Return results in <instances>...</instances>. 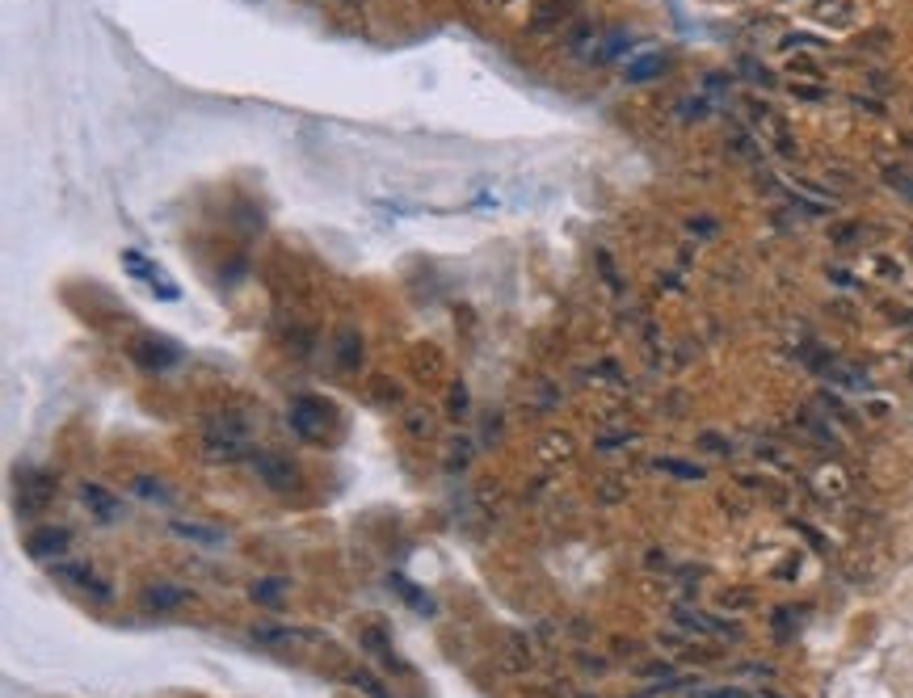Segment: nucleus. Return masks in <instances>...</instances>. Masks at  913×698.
<instances>
[{
    "label": "nucleus",
    "mask_w": 913,
    "mask_h": 698,
    "mask_svg": "<svg viewBox=\"0 0 913 698\" xmlns=\"http://www.w3.org/2000/svg\"><path fill=\"white\" fill-rule=\"evenodd\" d=\"M745 110H749V122L758 127V135H762L766 148H775L779 156H796V135L787 131V122H783L775 110H770L766 101L749 97V101H745Z\"/></svg>",
    "instance_id": "obj_1"
},
{
    "label": "nucleus",
    "mask_w": 913,
    "mask_h": 698,
    "mask_svg": "<svg viewBox=\"0 0 913 698\" xmlns=\"http://www.w3.org/2000/svg\"><path fill=\"white\" fill-rule=\"evenodd\" d=\"M863 5L859 0H813L808 5V17H813L817 26H829V30H850L859 22Z\"/></svg>",
    "instance_id": "obj_2"
},
{
    "label": "nucleus",
    "mask_w": 913,
    "mask_h": 698,
    "mask_svg": "<svg viewBox=\"0 0 913 698\" xmlns=\"http://www.w3.org/2000/svg\"><path fill=\"white\" fill-rule=\"evenodd\" d=\"M253 471H257V476L266 480L270 488H278V492H287V488L299 484V467H295L291 459H282V455H257V459H253Z\"/></svg>",
    "instance_id": "obj_3"
},
{
    "label": "nucleus",
    "mask_w": 913,
    "mask_h": 698,
    "mask_svg": "<svg viewBox=\"0 0 913 698\" xmlns=\"http://www.w3.org/2000/svg\"><path fill=\"white\" fill-rule=\"evenodd\" d=\"M80 501L89 505V513L97 522H123V501L114 497L110 488H101V484H80Z\"/></svg>",
    "instance_id": "obj_4"
},
{
    "label": "nucleus",
    "mask_w": 913,
    "mask_h": 698,
    "mask_svg": "<svg viewBox=\"0 0 913 698\" xmlns=\"http://www.w3.org/2000/svg\"><path fill=\"white\" fill-rule=\"evenodd\" d=\"M123 265H127L131 274H139V278H144V282L152 286V291H160L165 299H177V286L169 282V274L160 270V265H152L144 253H135V249H123Z\"/></svg>",
    "instance_id": "obj_5"
},
{
    "label": "nucleus",
    "mask_w": 913,
    "mask_h": 698,
    "mask_svg": "<svg viewBox=\"0 0 913 698\" xmlns=\"http://www.w3.org/2000/svg\"><path fill=\"white\" fill-rule=\"evenodd\" d=\"M72 543V530H64V526H47V530H34V535L26 539V551L34 560H47V556H59V551H64Z\"/></svg>",
    "instance_id": "obj_6"
},
{
    "label": "nucleus",
    "mask_w": 913,
    "mask_h": 698,
    "mask_svg": "<svg viewBox=\"0 0 913 698\" xmlns=\"http://www.w3.org/2000/svg\"><path fill=\"white\" fill-rule=\"evenodd\" d=\"M55 497V484L51 480H30V484H22V492H17V513H22V518H34V513H43L47 509V501Z\"/></svg>",
    "instance_id": "obj_7"
},
{
    "label": "nucleus",
    "mask_w": 913,
    "mask_h": 698,
    "mask_svg": "<svg viewBox=\"0 0 913 698\" xmlns=\"http://www.w3.org/2000/svg\"><path fill=\"white\" fill-rule=\"evenodd\" d=\"M55 577H59V581H68V585H76V589H89V593H97V598H110L106 581H101L97 572H93V568H85V564H55Z\"/></svg>",
    "instance_id": "obj_8"
},
{
    "label": "nucleus",
    "mask_w": 913,
    "mask_h": 698,
    "mask_svg": "<svg viewBox=\"0 0 913 698\" xmlns=\"http://www.w3.org/2000/svg\"><path fill=\"white\" fill-rule=\"evenodd\" d=\"M669 68V59L661 55V51H653V55H640V59H632V64H627V80H632V85H644V80H657L661 72Z\"/></svg>",
    "instance_id": "obj_9"
},
{
    "label": "nucleus",
    "mask_w": 913,
    "mask_h": 698,
    "mask_svg": "<svg viewBox=\"0 0 913 698\" xmlns=\"http://www.w3.org/2000/svg\"><path fill=\"white\" fill-rule=\"evenodd\" d=\"M186 602H190V589H181V585H152L144 593V606H152V610H173Z\"/></svg>",
    "instance_id": "obj_10"
},
{
    "label": "nucleus",
    "mask_w": 913,
    "mask_h": 698,
    "mask_svg": "<svg viewBox=\"0 0 913 698\" xmlns=\"http://www.w3.org/2000/svg\"><path fill=\"white\" fill-rule=\"evenodd\" d=\"M169 526H173V535L190 539V543H202V547H219V543H223V530H211V526H198V522H181V518H173Z\"/></svg>",
    "instance_id": "obj_11"
},
{
    "label": "nucleus",
    "mask_w": 913,
    "mask_h": 698,
    "mask_svg": "<svg viewBox=\"0 0 913 698\" xmlns=\"http://www.w3.org/2000/svg\"><path fill=\"white\" fill-rule=\"evenodd\" d=\"M657 471H665V476H678V480H686V484L703 480V467L682 463V459H657Z\"/></svg>",
    "instance_id": "obj_12"
},
{
    "label": "nucleus",
    "mask_w": 913,
    "mask_h": 698,
    "mask_svg": "<svg viewBox=\"0 0 913 698\" xmlns=\"http://www.w3.org/2000/svg\"><path fill=\"white\" fill-rule=\"evenodd\" d=\"M787 72L791 76H808V80H825L821 64H817V59H808V55H791L787 59Z\"/></svg>",
    "instance_id": "obj_13"
},
{
    "label": "nucleus",
    "mask_w": 913,
    "mask_h": 698,
    "mask_svg": "<svg viewBox=\"0 0 913 698\" xmlns=\"http://www.w3.org/2000/svg\"><path fill=\"white\" fill-rule=\"evenodd\" d=\"M282 593H287V581H257V585H253V598L266 602V606L282 602Z\"/></svg>",
    "instance_id": "obj_14"
},
{
    "label": "nucleus",
    "mask_w": 913,
    "mask_h": 698,
    "mask_svg": "<svg viewBox=\"0 0 913 698\" xmlns=\"http://www.w3.org/2000/svg\"><path fill=\"white\" fill-rule=\"evenodd\" d=\"M884 177H888V186L897 194L913 198V169H884Z\"/></svg>",
    "instance_id": "obj_15"
},
{
    "label": "nucleus",
    "mask_w": 913,
    "mask_h": 698,
    "mask_svg": "<svg viewBox=\"0 0 913 698\" xmlns=\"http://www.w3.org/2000/svg\"><path fill=\"white\" fill-rule=\"evenodd\" d=\"M135 492H139V497H148V501H169V492L160 488L156 480H148V476H139V480H135Z\"/></svg>",
    "instance_id": "obj_16"
},
{
    "label": "nucleus",
    "mask_w": 913,
    "mask_h": 698,
    "mask_svg": "<svg viewBox=\"0 0 913 698\" xmlns=\"http://www.w3.org/2000/svg\"><path fill=\"white\" fill-rule=\"evenodd\" d=\"M392 585H396V593H404V598H409V602H413L417 610H434V602H430V598H421V593H417V589H413L409 581H404V577H396Z\"/></svg>",
    "instance_id": "obj_17"
},
{
    "label": "nucleus",
    "mask_w": 913,
    "mask_h": 698,
    "mask_svg": "<svg viewBox=\"0 0 913 698\" xmlns=\"http://www.w3.org/2000/svg\"><path fill=\"white\" fill-rule=\"evenodd\" d=\"M737 68H741L745 76H754V85H775V76H770L766 68H758V64H754V59H741V64H737Z\"/></svg>",
    "instance_id": "obj_18"
},
{
    "label": "nucleus",
    "mask_w": 913,
    "mask_h": 698,
    "mask_svg": "<svg viewBox=\"0 0 913 698\" xmlns=\"http://www.w3.org/2000/svg\"><path fill=\"white\" fill-rule=\"evenodd\" d=\"M354 686H362V690H367L371 698H388V690H383V686L375 682L371 673H354Z\"/></svg>",
    "instance_id": "obj_19"
},
{
    "label": "nucleus",
    "mask_w": 913,
    "mask_h": 698,
    "mask_svg": "<svg viewBox=\"0 0 913 698\" xmlns=\"http://www.w3.org/2000/svg\"><path fill=\"white\" fill-rule=\"evenodd\" d=\"M791 93H796V97H804V101H821V97H825V89H808V85H796Z\"/></svg>",
    "instance_id": "obj_20"
},
{
    "label": "nucleus",
    "mask_w": 913,
    "mask_h": 698,
    "mask_svg": "<svg viewBox=\"0 0 913 698\" xmlns=\"http://www.w3.org/2000/svg\"><path fill=\"white\" fill-rule=\"evenodd\" d=\"M733 5H745V0H733Z\"/></svg>",
    "instance_id": "obj_21"
}]
</instances>
